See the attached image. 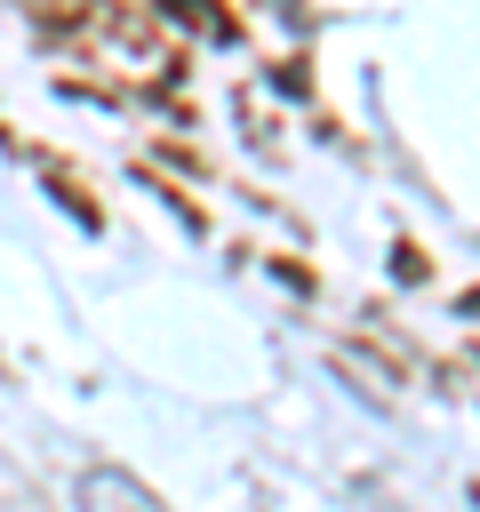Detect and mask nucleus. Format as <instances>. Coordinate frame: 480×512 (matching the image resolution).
Returning a JSON list of instances; mask_svg holds the SVG:
<instances>
[{
  "label": "nucleus",
  "mask_w": 480,
  "mask_h": 512,
  "mask_svg": "<svg viewBox=\"0 0 480 512\" xmlns=\"http://www.w3.org/2000/svg\"><path fill=\"white\" fill-rule=\"evenodd\" d=\"M80 512H168L136 472H120V464H96L88 480H80Z\"/></svg>",
  "instance_id": "f257e3e1"
}]
</instances>
